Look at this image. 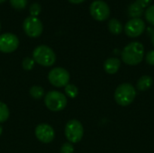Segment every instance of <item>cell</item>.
I'll list each match as a JSON object with an SVG mask.
<instances>
[{
	"label": "cell",
	"instance_id": "obj_10",
	"mask_svg": "<svg viewBox=\"0 0 154 153\" xmlns=\"http://www.w3.org/2000/svg\"><path fill=\"white\" fill-rule=\"evenodd\" d=\"M145 23L141 18H132L125 25V32L130 38H136L145 30Z\"/></svg>",
	"mask_w": 154,
	"mask_h": 153
},
{
	"label": "cell",
	"instance_id": "obj_17",
	"mask_svg": "<svg viewBox=\"0 0 154 153\" xmlns=\"http://www.w3.org/2000/svg\"><path fill=\"white\" fill-rule=\"evenodd\" d=\"M9 109L8 106L4 103L0 101V124L5 123L8 118H9Z\"/></svg>",
	"mask_w": 154,
	"mask_h": 153
},
{
	"label": "cell",
	"instance_id": "obj_30",
	"mask_svg": "<svg viewBox=\"0 0 154 153\" xmlns=\"http://www.w3.org/2000/svg\"><path fill=\"white\" fill-rule=\"evenodd\" d=\"M0 31H1V23H0Z\"/></svg>",
	"mask_w": 154,
	"mask_h": 153
},
{
	"label": "cell",
	"instance_id": "obj_9",
	"mask_svg": "<svg viewBox=\"0 0 154 153\" xmlns=\"http://www.w3.org/2000/svg\"><path fill=\"white\" fill-rule=\"evenodd\" d=\"M19 46L18 37L11 32H5L0 35V51L4 53L14 52Z\"/></svg>",
	"mask_w": 154,
	"mask_h": 153
},
{
	"label": "cell",
	"instance_id": "obj_7",
	"mask_svg": "<svg viewBox=\"0 0 154 153\" xmlns=\"http://www.w3.org/2000/svg\"><path fill=\"white\" fill-rule=\"evenodd\" d=\"M23 29L26 35L31 38L39 37L43 31V25L41 20L34 16H28L23 23Z\"/></svg>",
	"mask_w": 154,
	"mask_h": 153
},
{
	"label": "cell",
	"instance_id": "obj_28",
	"mask_svg": "<svg viewBox=\"0 0 154 153\" xmlns=\"http://www.w3.org/2000/svg\"><path fill=\"white\" fill-rule=\"evenodd\" d=\"M2 133H3V127L0 125V136H1V134H2Z\"/></svg>",
	"mask_w": 154,
	"mask_h": 153
},
{
	"label": "cell",
	"instance_id": "obj_16",
	"mask_svg": "<svg viewBox=\"0 0 154 153\" xmlns=\"http://www.w3.org/2000/svg\"><path fill=\"white\" fill-rule=\"evenodd\" d=\"M30 96L34 98V99H41L45 95H44V89L41 87V86H33L30 88L29 90Z\"/></svg>",
	"mask_w": 154,
	"mask_h": 153
},
{
	"label": "cell",
	"instance_id": "obj_23",
	"mask_svg": "<svg viewBox=\"0 0 154 153\" xmlns=\"http://www.w3.org/2000/svg\"><path fill=\"white\" fill-rule=\"evenodd\" d=\"M74 152V146L70 142L63 143L60 147V153H73Z\"/></svg>",
	"mask_w": 154,
	"mask_h": 153
},
{
	"label": "cell",
	"instance_id": "obj_2",
	"mask_svg": "<svg viewBox=\"0 0 154 153\" xmlns=\"http://www.w3.org/2000/svg\"><path fill=\"white\" fill-rule=\"evenodd\" d=\"M32 59L41 66L51 67L56 61V54L51 47L39 45L32 51Z\"/></svg>",
	"mask_w": 154,
	"mask_h": 153
},
{
	"label": "cell",
	"instance_id": "obj_1",
	"mask_svg": "<svg viewBox=\"0 0 154 153\" xmlns=\"http://www.w3.org/2000/svg\"><path fill=\"white\" fill-rule=\"evenodd\" d=\"M144 56V47L139 41H133L122 50V60L130 66H135L142 62Z\"/></svg>",
	"mask_w": 154,
	"mask_h": 153
},
{
	"label": "cell",
	"instance_id": "obj_22",
	"mask_svg": "<svg viewBox=\"0 0 154 153\" xmlns=\"http://www.w3.org/2000/svg\"><path fill=\"white\" fill-rule=\"evenodd\" d=\"M29 10H30L31 16L37 17V16L40 14L41 11H42V6H41V5L38 4V3H33V4L31 5Z\"/></svg>",
	"mask_w": 154,
	"mask_h": 153
},
{
	"label": "cell",
	"instance_id": "obj_26",
	"mask_svg": "<svg viewBox=\"0 0 154 153\" xmlns=\"http://www.w3.org/2000/svg\"><path fill=\"white\" fill-rule=\"evenodd\" d=\"M69 2H70L71 4H80L82 2H84L85 0H68Z\"/></svg>",
	"mask_w": 154,
	"mask_h": 153
},
{
	"label": "cell",
	"instance_id": "obj_27",
	"mask_svg": "<svg viewBox=\"0 0 154 153\" xmlns=\"http://www.w3.org/2000/svg\"><path fill=\"white\" fill-rule=\"evenodd\" d=\"M152 45L154 46V31L152 33Z\"/></svg>",
	"mask_w": 154,
	"mask_h": 153
},
{
	"label": "cell",
	"instance_id": "obj_6",
	"mask_svg": "<svg viewBox=\"0 0 154 153\" xmlns=\"http://www.w3.org/2000/svg\"><path fill=\"white\" fill-rule=\"evenodd\" d=\"M49 82L56 87H65L70 79L69 71L63 68L56 67L53 68L48 74Z\"/></svg>",
	"mask_w": 154,
	"mask_h": 153
},
{
	"label": "cell",
	"instance_id": "obj_13",
	"mask_svg": "<svg viewBox=\"0 0 154 153\" xmlns=\"http://www.w3.org/2000/svg\"><path fill=\"white\" fill-rule=\"evenodd\" d=\"M152 84H153L152 78L150 77V76L145 75V76L141 77L138 79L136 87H137V89L140 90V91H146V90H148L149 88L152 87Z\"/></svg>",
	"mask_w": 154,
	"mask_h": 153
},
{
	"label": "cell",
	"instance_id": "obj_3",
	"mask_svg": "<svg viewBox=\"0 0 154 153\" xmlns=\"http://www.w3.org/2000/svg\"><path fill=\"white\" fill-rule=\"evenodd\" d=\"M136 96V90L133 85L129 83H124L119 85L115 91V100L122 106H127L131 105Z\"/></svg>",
	"mask_w": 154,
	"mask_h": 153
},
{
	"label": "cell",
	"instance_id": "obj_15",
	"mask_svg": "<svg viewBox=\"0 0 154 153\" xmlns=\"http://www.w3.org/2000/svg\"><path fill=\"white\" fill-rule=\"evenodd\" d=\"M108 29L111 33L117 35L123 32V25L116 18H112L108 22Z\"/></svg>",
	"mask_w": 154,
	"mask_h": 153
},
{
	"label": "cell",
	"instance_id": "obj_24",
	"mask_svg": "<svg viewBox=\"0 0 154 153\" xmlns=\"http://www.w3.org/2000/svg\"><path fill=\"white\" fill-rule=\"evenodd\" d=\"M145 60H146V62H147L149 65L154 66V50H150V51L146 54V56H145Z\"/></svg>",
	"mask_w": 154,
	"mask_h": 153
},
{
	"label": "cell",
	"instance_id": "obj_25",
	"mask_svg": "<svg viewBox=\"0 0 154 153\" xmlns=\"http://www.w3.org/2000/svg\"><path fill=\"white\" fill-rule=\"evenodd\" d=\"M135 2H136L140 6H142V7L144 9V8L149 7V6L152 5V0H136Z\"/></svg>",
	"mask_w": 154,
	"mask_h": 153
},
{
	"label": "cell",
	"instance_id": "obj_8",
	"mask_svg": "<svg viewBox=\"0 0 154 153\" xmlns=\"http://www.w3.org/2000/svg\"><path fill=\"white\" fill-rule=\"evenodd\" d=\"M89 12L92 17L97 21H106L110 16V8L108 5L102 0L92 2L89 7Z\"/></svg>",
	"mask_w": 154,
	"mask_h": 153
},
{
	"label": "cell",
	"instance_id": "obj_4",
	"mask_svg": "<svg viewBox=\"0 0 154 153\" xmlns=\"http://www.w3.org/2000/svg\"><path fill=\"white\" fill-rule=\"evenodd\" d=\"M44 103L49 110L53 112H59L66 107L68 100L66 96L61 92L52 90L48 92L44 96Z\"/></svg>",
	"mask_w": 154,
	"mask_h": 153
},
{
	"label": "cell",
	"instance_id": "obj_21",
	"mask_svg": "<svg viewBox=\"0 0 154 153\" xmlns=\"http://www.w3.org/2000/svg\"><path fill=\"white\" fill-rule=\"evenodd\" d=\"M12 7L17 10L24 9L27 5V0H9Z\"/></svg>",
	"mask_w": 154,
	"mask_h": 153
},
{
	"label": "cell",
	"instance_id": "obj_11",
	"mask_svg": "<svg viewBox=\"0 0 154 153\" xmlns=\"http://www.w3.org/2000/svg\"><path fill=\"white\" fill-rule=\"evenodd\" d=\"M34 133L36 138L42 143H50L55 138V132L48 124H38L35 128Z\"/></svg>",
	"mask_w": 154,
	"mask_h": 153
},
{
	"label": "cell",
	"instance_id": "obj_14",
	"mask_svg": "<svg viewBox=\"0 0 154 153\" xmlns=\"http://www.w3.org/2000/svg\"><path fill=\"white\" fill-rule=\"evenodd\" d=\"M143 12H144V9L142 6H140L136 2L132 3L128 6V9H127L128 15L132 18H140L143 15Z\"/></svg>",
	"mask_w": 154,
	"mask_h": 153
},
{
	"label": "cell",
	"instance_id": "obj_20",
	"mask_svg": "<svg viewBox=\"0 0 154 153\" xmlns=\"http://www.w3.org/2000/svg\"><path fill=\"white\" fill-rule=\"evenodd\" d=\"M34 64H35L34 60L32 58H30V57L24 58L23 60V61H22V67L25 70H31V69H32L33 67H34Z\"/></svg>",
	"mask_w": 154,
	"mask_h": 153
},
{
	"label": "cell",
	"instance_id": "obj_19",
	"mask_svg": "<svg viewBox=\"0 0 154 153\" xmlns=\"http://www.w3.org/2000/svg\"><path fill=\"white\" fill-rule=\"evenodd\" d=\"M144 15L146 21L151 25H154V5H151L149 7L146 8V10L144 11Z\"/></svg>",
	"mask_w": 154,
	"mask_h": 153
},
{
	"label": "cell",
	"instance_id": "obj_5",
	"mask_svg": "<svg viewBox=\"0 0 154 153\" xmlns=\"http://www.w3.org/2000/svg\"><path fill=\"white\" fill-rule=\"evenodd\" d=\"M65 136L70 143L79 142L84 135V128L82 124L76 119L69 120L65 126Z\"/></svg>",
	"mask_w": 154,
	"mask_h": 153
},
{
	"label": "cell",
	"instance_id": "obj_29",
	"mask_svg": "<svg viewBox=\"0 0 154 153\" xmlns=\"http://www.w3.org/2000/svg\"><path fill=\"white\" fill-rule=\"evenodd\" d=\"M5 1H6V0H0V4H1V3H4Z\"/></svg>",
	"mask_w": 154,
	"mask_h": 153
},
{
	"label": "cell",
	"instance_id": "obj_12",
	"mask_svg": "<svg viewBox=\"0 0 154 153\" xmlns=\"http://www.w3.org/2000/svg\"><path fill=\"white\" fill-rule=\"evenodd\" d=\"M121 66V61L117 58H108L104 63V69L107 74H116Z\"/></svg>",
	"mask_w": 154,
	"mask_h": 153
},
{
	"label": "cell",
	"instance_id": "obj_18",
	"mask_svg": "<svg viewBox=\"0 0 154 153\" xmlns=\"http://www.w3.org/2000/svg\"><path fill=\"white\" fill-rule=\"evenodd\" d=\"M65 94L70 98H75L79 95V89L75 85L68 84L65 87Z\"/></svg>",
	"mask_w": 154,
	"mask_h": 153
}]
</instances>
